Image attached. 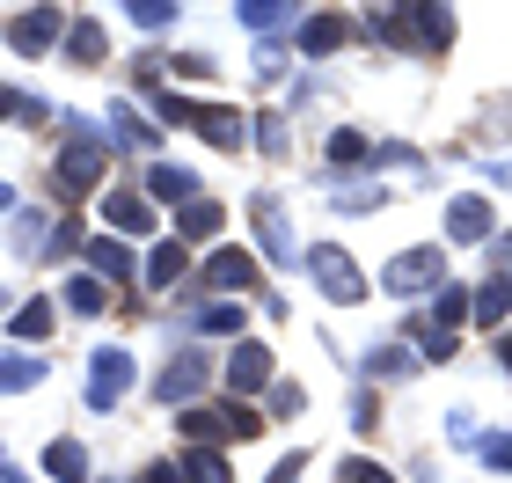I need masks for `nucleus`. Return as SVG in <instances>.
<instances>
[{
    "mask_svg": "<svg viewBox=\"0 0 512 483\" xmlns=\"http://www.w3.org/2000/svg\"><path fill=\"white\" fill-rule=\"evenodd\" d=\"M103 161H110V147H103L88 125H74V140H66V147H59V161H52V183H59V198H81V191H96V183H103Z\"/></svg>",
    "mask_w": 512,
    "mask_h": 483,
    "instance_id": "nucleus-1",
    "label": "nucleus"
},
{
    "mask_svg": "<svg viewBox=\"0 0 512 483\" xmlns=\"http://www.w3.org/2000/svg\"><path fill=\"white\" fill-rule=\"evenodd\" d=\"M308 271H315V286L330 293L337 308H352V301H366V279H359V264L344 257L337 242H315V249H308Z\"/></svg>",
    "mask_w": 512,
    "mask_h": 483,
    "instance_id": "nucleus-2",
    "label": "nucleus"
},
{
    "mask_svg": "<svg viewBox=\"0 0 512 483\" xmlns=\"http://www.w3.org/2000/svg\"><path fill=\"white\" fill-rule=\"evenodd\" d=\"M381 286L388 293H439L447 286V257H439V249H403V257L381 271Z\"/></svg>",
    "mask_w": 512,
    "mask_h": 483,
    "instance_id": "nucleus-3",
    "label": "nucleus"
},
{
    "mask_svg": "<svg viewBox=\"0 0 512 483\" xmlns=\"http://www.w3.org/2000/svg\"><path fill=\"white\" fill-rule=\"evenodd\" d=\"M0 37H8L22 59H37V52H52V44H66V15L59 8H22V15H8Z\"/></svg>",
    "mask_w": 512,
    "mask_h": 483,
    "instance_id": "nucleus-4",
    "label": "nucleus"
},
{
    "mask_svg": "<svg viewBox=\"0 0 512 483\" xmlns=\"http://www.w3.org/2000/svg\"><path fill=\"white\" fill-rule=\"evenodd\" d=\"M125 381H132V359L118 352V344L88 359V403H96V410H110V403H118V396H125Z\"/></svg>",
    "mask_w": 512,
    "mask_h": 483,
    "instance_id": "nucleus-5",
    "label": "nucleus"
},
{
    "mask_svg": "<svg viewBox=\"0 0 512 483\" xmlns=\"http://www.w3.org/2000/svg\"><path fill=\"white\" fill-rule=\"evenodd\" d=\"M227 388H235V396H256V388H271V352H264L256 337L235 344V359H227Z\"/></svg>",
    "mask_w": 512,
    "mask_h": 483,
    "instance_id": "nucleus-6",
    "label": "nucleus"
},
{
    "mask_svg": "<svg viewBox=\"0 0 512 483\" xmlns=\"http://www.w3.org/2000/svg\"><path fill=\"white\" fill-rule=\"evenodd\" d=\"M191 125H198V132H205V140H213L220 154H235V147L249 140V125H242V110H227V103H205V110L191 103Z\"/></svg>",
    "mask_w": 512,
    "mask_h": 483,
    "instance_id": "nucleus-7",
    "label": "nucleus"
},
{
    "mask_svg": "<svg viewBox=\"0 0 512 483\" xmlns=\"http://www.w3.org/2000/svg\"><path fill=\"white\" fill-rule=\"evenodd\" d=\"M205 374H213V366H205V352H176L169 374H161L154 388H161V403H191L198 388H205Z\"/></svg>",
    "mask_w": 512,
    "mask_h": 483,
    "instance_id": "nucleus-8",
    "label": "nucleus"
},
{
    "mask_svg": "<svg viewBox=\"0 0 512 483\" xmlns=\"http://www.w3.org/2000/svg\"><path fill=\"white\" fill-rule=\"evenodd\" d=\"M103 220L118 227V235H154V205H147V191H110V198H103Z\"/></svg>",
    "mask_w": 512,
    "mask_h": 483,
    "instance_id": "nucleus-9",
    "label": "nucleus"
},
{
    "mask_svg": "<svg viewBox=\"0 0 512 483\" xmlns=\"http://www.w3.org/2000/svg\"><path fill=\"white\" fill-rule=\"evenodd\" d=\"M205 286H213V293H242V286H256V257H249V249H213V264H205Z\"/></svg>",
    "mask_w": 512,
    "mask_h": 483,
    "instance_id": "nucleus-10",
    "label": "nucleus"
},
{
    "mask_svg": "<svg viewBox=\"0 0 512 483\" xmlns=\"http://www.w3.org/2000/svg\"><path fill=\"white\" fill-rule=\"evenodd\" d=\"M344 37H352V15H337V8H322V15H308V22H300V52H308V59L337 52Z\"/></svg>",
    "mask_w": 512,
    "mask_h": 483,
    "instance_id": "nucleus-11",
    "label": "nucleus"
},
{
    "mask_svg": "<svg viewBox=\"0 0 512 483\" xmlns=\"http://www.w3.org/2000/svg\"><path fill=\"white\" fill-rule=\"evenodd\" d=\"M447 235L454 242H491V198H454L447 205Z\"/></svg>",
    "mask_w": 512,
    "mask_h": 483,
    "instance_id": "nucleus-12",
    "label": "nucleus"
},
{
    "mask_svg": "<svg viewBox=\"0 0 512 483\" xmlns=\"http://www.w3.org/2000/svg\"><path fill=\"white\" fill-rule=\"evenodd\" d=\"M249 220H256V235H264V257H271V264H293V235H286V213H278L271 198H256V205H249Z\"/></svg>",
    "mask_w": 512,
    "mask_h": 483,
    "instance_id": "nucleus-13",
    "label": "nucleus"
},
{
    "mask_svg": "<svg viewBox=\"0 0 512 483\" xmlns=\"http://www.w3.org/2000/svg\"><path fill=\"white\" fill-rule=\"evenodd\" d=\"M512 315V271H491V279L476 286V322L491 330V322H505Z\"/></svg>",
    "mask_w": 512,
    "mask_h": 483,
    "instance_id": "nucleus-14",
    "label": "nucleus"
},
{
    "mask_svg": "<svg viewBox=\"0 0 512 483\" xmlns=\"http://www.w3.org/2000/svg\"><path fill=\"white\" fill-rule=\"evenodd\" d=\"M410 37L432 44V52H447V44H454V15L447 8H410Z\"/></svg>",
    "mask_w": 512,
    "mask_h": 483,
    "instance_id": "nucleus-15",
    "label": "nucleus"
},
{
    "mask_svg": "<svg viewBox=\"0 0 512 483\" xmlns=\"http://www.w3.org/2000/svg\"><path fill=\"white\" fill-rule=\"evenodd\" d=\"M66 308H74V315H103L110 308V286L96 279V271H74V279H66Z\"/></svg>",
    "mask_w": 512,
    "mask_h": 483,
    "instance_id": "nucleus-16",
    "label": "nucleus"
},
{
    "mask_svg": "<svg viewBox=\"0 0 512 483\" xmlns=\"http://www.w3.org/2000/svg\"><path fill=\"white\" fill-rule=\"evenodd\" d=\"M183 264H191V249H183V242H154V257H147V286H176V279H183Z\"/></svg>",
    "mask_w": 512,
    "mask_h": 483,
    "instance_id": "nucleus-17",
    "label": "nucleus"
},
{
    "mask_svg": "<svg viewBox=\"0 0 512 483\" xmlns=\"http://www.w3.org/2000/svg\"><path fill=\"white\" fill-rule=\"evenodd\" d=\"M66 59H74V66H96L103 59V30H96V22H66Z\"/></svg>",
    "mask_w": 512,
    "mask_h": 483,
    "instance_id": "nucleus-18",
    "label": "nucleus"
},
{
    "mask_svg": "<svg viewBox=\"0 0 512 483\" xmlns=\"http://www.w3.org/2000/svg\"><path fill=\"white\" fill-rule=\"evenodd\" d=\"M176 227H183V242H205V235H220V205L213 198H191L176 213Z\"/></svg>",
    "mask_w": 512,
    "mask_h": 483,
    "instance_id": "nucleus-19",
    "label": "nucleus"
},
{
    "mask_svg": "<svg viewBox=\"0 0 512 483\" xmlns=\"http://www.w3.org/2000/svg\"><path fill=\"white\" fill-rule=\"evenodd\" d=\"M183 440L191 447H227V425H220V410H183Z\"/></svg>",
    "mask_w": 512,
    "mask_h": 483,
    "instance_id": "nucleus-20",
    "label": "nucleus"
},
{
    "mask_svg": "<svg viewBox=\"0 0 512 483\" xmlns=\"http://www.w3.org/2000/svg\"><path fill=\"white\" fill-rule=\"evenodd\" d=\"M147 191H154V198H176V205H191V198H205V191H198V183L183 176V169H169V161H161V169H147Z\"/></svg>",
    "mask_w": 512,
    "mask_h": 483,
    "instance_id": "nucleus-21",
    "label": "nucleus"
},
{
    "mask_svg": "<svg viewBox=\"0 0 512 483\" xmlns=\"http://www.w3.org/2000/svg\"><path fill=\"white\" fill-rule=\"evenodd\" d=\"M37 381H44V359L0 352V388H8V396H22V388H37Z\"/></svg>",
    "mask_w": 512,
    "mask_h": 483,
    "instance_id": "nucleus-22",
    "label": "nucleus"
},
{
    "mask_svg": "<svg viewBox=\"0 0 512 483\" xmlns=\"http://www.w3.org/2000/svg\"><path fill=\"white\" fill-rule=\"evenodd\" d=\"M52 322H59L52 301H22V308L8 315V330H15V337H52Z\"/></svg>",
    "mask_w": 512,
    "mask_h": 483,
    "instance_id": "nucleus-23",
    "label": "nucleus"
},
{
    "mask_svg": "<svg viewBox=\"0 0 512 483\" xmlns=\"http://www.w3.org/2000/svg\"><path fill=\"white\" fill-rule=\"evenodd\" d=\"M44 469H52L59 483H88V454L74 440H52V454H44Z\"/></svg>",
    "mask_w": 512,
    "mask_h": 483,
    "instance_id": "nucleus-24",
    "label": "nucleus"
},
{
    "mask_svg": "<svg viewBox=\"0 0 512 483\" xmlns=\"http://www.w3.org/2000/svg\"><path fill=\"white\" fill-rule=\"evenodd\" d=\"M220 425H227V440H256V432H264V418H256L242 396H227V403H220Z\"/></svg>",
    "mask_w": 512,
    "mask_h": 483,
    "instance_id": "nucleus-25",
    "label": "nucleus"
},
{
    "mask_svg": "<svg viewBox=\"0 0 512 483\" xmlns=\"http://www.w3.org/2000/svg\"><path fill=\"white\" fill-rule=\"evenodd\" d=\"M110 132H118V147H154V125H139V110H132V103L110 110Z\"/></svg>",
    "mask_w": 512,
    "mask_h": 483,
    "instance_id": "nucleus-26",
    "label": "nucleus"
},
{
    "mask_svg": "<svg viewBox=\"0 0 512 483\" xmlns=\"http://www.w3.org/2000/svg\"><path fill=\"white\" fill-rule=\"evenodd\" d=\"M183 476H191V483H227L220 447H191V454H183Z\"/></svg>",
    "mask_w": 512,
    "mask_h": 483,
    "instance_id": "nucleus-27",
    "label": "nucleus"
},
{
    "mask_svg": "<svg viewBox=\"0 0 512 483\" xmlns=\"http://www.w3.org/2000/svg\"><path fill=\"white\" fill-rule=\"evenodd\" d=\"M88 264H96V279H125V271H132L125 242H88Z\"/></svg>",
    "mask_w": 512,
    "mask_h": 483,
    "instance_id": "nucleus-28",
    "label": "nucleus"
},
{
    "mask_svg": "<svg viewBox=\"0 0 512 483\" xmlns=\"http://www.w3.org/2000/svg\"><path fill=\"white\" fill-rule=\"evenodd\" d=\"M410 337H417V352H432V359L454 352V330H439V322H425V315H410Z\"/></svg>",
    "mask_w": 512,
    "mask_h": 483,
    "instance_id": "nucleus-29",
    "label": "nucleus"
},
{
    "mask_svg": "<svg viewBox=\"0 0 512 483\" xmlns=\"http://www.w3.org/2000/svg\"><path fill=\"white\" fill-rule=\"evenodd\" d=\"M198 330H213V337H235V330H242V308H235V301H213V308H198Z\"/></svg>",
    "mask_w": 512,
    "mask_h": 483,
    "instance_id": "nucleus-30",
    "label": "nucleus"
},
{
    "mask_svg": "<svg viewBox=\"0 0 512 483\" xmlns=\"http://www.w3.org/2000/svg\"><path fill=\"white\" fill-rule=\"evenodd\" d=\"M366 374H417V352H410V344H388V352L366 359Z\"/></svg>",
    "mask_w": 512,
    "mask_h": 483,
    "instance_id": "nucleus-31",
    "label": "nucleus"
},
{
    "mask_svg": "<svg viewBox=\"0 0 512 483\" xmlns=\"http://www.w3.org/2000/svg\"><path fill=\"white\" fill-rule=\"evenodd\" d=\"M461 315H469V293H461V286H439V315H432V322H439V330H454Z\"/></svg>",
    "mask_w": 512,
    "mask_h": 483,
    "instance_id": "nucleus-32",
    "label": "nucleus"
},
{
    "mask_svg": "<svg viewBox=\"0 0 512 483\" xmlns=\"http://www.w3.org/2000/svg\"><path fill=\"white\" fill-rule=\"evenodd\" d=\"M132 22L139 30H161V22H176V8L169 0H132Z\"/></svg>",
    "mask_w": 512,
    "mask_h": 483,
    "instance_id": "nucleus-33",
    "label": "nucleus"
},
{
    "mask_svg": "<svg viewBox=\"0 0 512 483\" xmlns=\"http://www.w3.org/2000/svg\"><path fill=\"white\" fill-rule=\"evenodd\" d=\"M330 161H337V169H352V161H366V140H359V132H337V140H330Z\"/></svg>",
    "mask_w": 512,
    "mask_h": 483,
    "instance_id": "nucleus-34",
    "label": "nucleus"
},
{
    "mask_svg": "<svg viewBox=\"0 0 512 483\" xmlns=\"http://www.w3.org/2000/svg\"><path fill=\"white\" fill-rule=\"evenodd\" d=\"M278 15H286V0H264V8L249 0V8H242V22H249V30H278Z\"/></svg>",
    "mask_w": 512,
    "mask_h": 483,
    "instance_id": "nucleus-35",
    "label": "nucleus"
},
{
    "mask_svg": "<svg viewBox=\"0 0 512 483\" xmlns=\"http://www.w3.org/2000/svg\"><path fill=\"white\" fill-rule=\"evenodd\" d=\"M337 483H395V476H388L381 462H344V469H337Z\"/></svg>",
    "mask_w": 512,
    "mask_h": 483,
    "instance_id": "nucleus-36",
    "label": "nucleus"
},
{
    "mask_svg": "<svg viewBox=\"0 0 512 483\" xmlns=\"http://www.w3.org/2000/svg\"><path fill=\"white\" fill-rule=\"evenodd\" d=\"M169 74H183V81H205V74H213V59H198V52H183V59H169Z\"/></svg>",
    "mask_w": 512,
    "mask_h": 483,
    "instance_id": "nucleus-37",
    "label": "nucleus"
},
{
    "mask_svg": "<svg viewBox=\"0 0 512 483\" xmlns=\"http://www.w3.org/2000/svg\"><path fill=\"white\" fill-rule=\"evenodd\" d=\"M74 249H81V227H74V220H66V227H59V235H52V257H74ZM52 257H44V264H52Z\"/></svg>",
    "mask_w": 512,
    "mask_h": 483,
    "instance_id": "nucleus-38",
    "label": "nucleus"
},
{
    "mask_svg": "<svg viewBox=\"0 0 512 483\" xmlns=\"http://www.w3.org/2000/svg\"><path fill=\"white\" fill-rule=\"evenodd\" d=\"M139 483H191V476H183V462H154V469L139 476Z\"/></svg>",
    "mask_w": 512,
    "mask_h": 483,
    "instance_id": "nucleus-39",
    "label": "nucleus"
},
{
    "mask_svg": "<svg viewBox=\"0 0 512 483\" xmlns=\"http://www.w3.org/2000/svg\"><path fill=\"white\" fill-rule=\"evenodd\" d=\"M271 410H278V418H286V410H300V388H293V381H278V388H271Z\"/></svg>",
    "mask_w": 512,
    "mask_h": 483,
    "instance_id": "nucleus-40",
    "label": "nucleus"
},
{
    "mask_svg": "<svg viewBox=\"0 0 512 483\" xmlns=\"http://www.w3.org/2000/svg\"><path fill=\"white\" fill-rule=\"evenodd\" d=\"M483 462H491V469H512V440H483Z\"/></svg>",
    "mask_w": 512,
    "mask_h": 483,
    "instance_id": "nucleus-41",
    "label": "nucleus"
},
{
    "mask_svg": "<svg viewBox=\"0 0 512 483\" xmlns=\"http://www.w3.org/2000/svg\"><path fill=\"white\" fill-rule=\"evenodd\" d=\"M300 469H308V462H300V454H286V462H278V469H271V483H293Z\"/></svg>",
    "mask_w": 512,
    "mask_h": 483,
    "instance_id": "nucleus-42",
    "label": "nucleus"
},
{
    "mask_svg": "<svg viewBox=\"0 0 512 483\" xmlns=\"http://www.w3.org/2000/svg\"><path fill=\"white\" fill-rule=\"evenodd\" d=\"M15 110H22V103H15V88H0V118H15Z\"/></svg>",
    "mask_w": 512,
    "mask_h": 483,
    "instance_id": "nucleus-43",
    "label": "nucleus"
},
{
    "mask_svg": "<svg viewBox=\"0 0 512 483\" xmlns=\"http://www.w3.org/2000/svg\"><path fill=\"white\" fill-rule=\"evenodd\" d=\"M498 359H505V366H512V337H498Z\"/></svg>",
    "mask_w": 512,
    "mask_h": 483,
    "instance_id": "nucleus-44",
    "label": "nucleus"
},
{
    "mask_svg": "<svg viewBox=\"0 0 512 483\" xmlns=\"http://www.w3.org/2000/svg\"><path fill=\"white\" fill-rule=\"evenodd\" d=\"M8 198H15V191H8V183H0V205H8Z\"/></svg>",
    "mask_w": 512,
    "mask_h": 483,
    "instance_id": "nucleus-45",
    "label": "nucleus"
}]
</instances>
